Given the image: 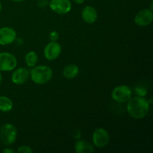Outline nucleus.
Segmentation results:
<instances>
[{
	"mask_svg": "<svg viewBox=\"0 0 153 153\" xmlns=\"http://www.w3.org/2000/svg\"><path fill=\"white\" fill-rule=\"evenodd\" d=\"M25 61L28 67H34L38 61V55L34 51H31L25 55Z\"/></svg>",
	"mask_w": 153,
	"mask_h": 153,
	"instance_id": "nucleus-16",
	"label": "nucleus"
},
{
	"mask_svg": "<svg viewBox=\"0 0 153 153\" xmlns=\"http://www.w3.org/2000/svg\"><path fill=\"white\" fill-rule=\"evenodd\" d=\"M153 21V12L150 9L140 10L134 17V22L139 26H147Z\"/></svg>",
	"mask_w": 153,
	"mask_h": 153,
	"instance_id": "nucleus-9",
	"label": "nucleus"
},
{
	"mask_svg": "<svg viewBox=\"0 0 153 153\" xmlns=\"http://www.w3.org/2000/svg\"><path fill=\"white\" fill-rule=\"evenodd\" d=\"M17 137V130L13 125L6 123L0 128V140L3 144L10 146L13 144Z\"/></svg>",
	"mask_w": 153,
	"mask_h": 153,
	"instance_id": "nucleus-3",
	"label": "nucleus"
},
{
	"mask_svg": "<svg viewBox=\"0 0 153 153\" xmlns=\"http://www.w3.org/2000/svg\"><path fill=\"white\" fill-rule=\"evenodd\" d=\"M82 17L85 22L93 24L97 21L98 14L97 11L92 6H85L82 11Z\"/></svg>",
	"mask_w": 153,
	"mask_h": 153,
	"instance_id": "nucleus-12",
	"label": "nucleus"
},
{
	"mask_svg": "<svg viewBox=\"0 0 153 153\" xmlns=\"http://www.w3.org/2000/svg\"><path fill=\"white\" fill-rule=\"evenodd\" d=\"M111 96L117 102H127L132 97V90L128 85H119L113 90Z\"/></svg>",
	"mask_w": 153,
	"mask_h": 153,
	"instance_id": "nucleus-4",
	"label": "nucleus"
},
{
	"mask_svg": "<svg viewBox=\"0 0 153 153\" xmlns=\"http://www.w3.org/2000/svg\"><path fill=\"white\" fill-rule=\"evenodd\" d=\"M75 151L77 153H92L94 149L91 142L80 140L75 143Z\"/></svg>",
	"mask_w": 153,
	"mask_h": 153,
	"instance_id": "nucleus-13",
	"label": "nucleus"
},
{
	"mask_svg": "<svg viewBox=\"0 0 153 153\" xmlns=\"http://www.w3.org/2000/svg\"><path fill=\"white\" fill-rule=\"evenodd\" d=\"M1 8H2V5H1V1H0V11L1 10Z\"/></svg>",
	"mask_w": 153,
	"mask_h": 153,
	"instance_id": "nucleus-25",
	"label": "nucleus"
},
{
	"mask_svg": "<svg viewBox=\"0 0 153 153\" xmlns=\"http://www.w3.org/2000/svg\"><path fill=\"white\" fill-rule=\"evenodd\" d=\"M30 77V73L26 68H19L13 71L11 75V81L17 85H23Z\"/></svg>",
	"mask_w": 153,
	"mask_h": 153,
	"instance_id": "nucleus-11",
	"label": "nucleus"
},
{
	"mask_svg": "<svg viewBox=\"0 0 153 153\" xmlns=\"http://www.w3.org/2000/svg\"><path fill=\"white\" fill-rule=\"evenodd\" d=\"M30 77L31 80L37 85H43L52 79L53 72L48 66H37L31 70Z\"/></svg>",
	"mask_w": 153,
	"mask_h": 153,
	"instance_id": "nucleus-2",
	"label": "nucleus"
},
{
	"mask_svg": "<svg viewBox=\"0 0 153 153\" xmlns=\"http://www.w3.org/2000/svg\"><path fill=\"white\" fill-rule=\"evenodd\" d=\"M11 1H16V2H19V1H24V0H11Z\"/></svg>",
	"mask_w": 153,
	"mask_h": 153,
	"instance_id": "nucleus-24",
	"label": "nucleus"
},
{
	"mask_svg": "<svg viewBox=\"0 0 153 153\" xmlns=\"http://www.w3.org/2000/svg\"><path fill=\"white\" fill-rule=\"evenodd\" d=\"M18 153H31L33 152V149L27 145H22L18 147L17 149Z\"/></svg>",
	"mask_w": 153,
	"mask_h": 153,
	"instance_id": "nucleus-17",
	"label": "nucleus"
},
{
	"mask_svg": "<svg viewBox=\"0 0 153 153\" xmlns=\"http://www.w3.org/2000/svg\"><path fill=\"white\" fill-rule=\"evenodd\" d=\"M93 142L94 144L98 148H103L107 146L110 140L109 133L103 128H97L93 133Z\"/></svg>",
	"mask_w": 153,
	"mask_h": 153,
	"instance_id": "nucleus-6",
	"label": "nucleus"
},
{
	"mask_svg": "<svg viewBox=\"0 0 153 153\" xmlns=\"http://www.w3.org/2000/svg\"><path fill=\"white\" fill-rule=\"evenodd\" d=\"M16 37V31L10 27H2L0 28V45L6 46L11 44Z\"/></svg>",
	"mask_w": 153,
	"mask_h": 153,
	"instance_id": "nucleus-10",
	"label": "nucleus"
},
{
	"mask_svg": "<svg viewBox=\"0 0 153 153\" xmlns=\"http://www.w3.org/2000/svg\"><path fill=\"white\" fill-rule=\"evenodd\" d=\"M1 82H2V76H1V73H0V85H1Z\"/></svg>",
	"mask_w": 153,
	"mask_h": 153,
	"instance_id": "nucleus-23",
	"label": "nucleus"
},
{
	"mask_svg": "<svg viewBox=\"0 0 153 153\" xmlns=\"http://www.w3.org/2000/svg\"><path fill=\"white\" fill-rule=\"evenodd\" d=\"M49 5L52 10L58 14H66L72 8V4L70 0H51Z\"/></svg>",
	"mask_w": 153,
	"mask_h": 153,
	"instance_id": "nucleus-7",
	"label": "nucleus"
},
{
	"mask_svg": "<svg viewBox=\"0 0 153 153\" xmlns=\"http://www.w3.org/2000/svg\"><path fill=\"white\" fill-rule=\"evenodd\" d=\"M136 93H137V95L139 97H145L146 94V90L145 88H142V87H137V88H134Z\"/></svg>",
	"mask_w": 153,
	"mask_h": 153,
	"instance_id": "nucleus-18",
	"label": "nucleus"
},
{
	"mask_svg": "<svg viewBox=\"0 0 153 153\" xmlns=\"http://www.w3.org/2000/svg\"><path fill=\"white\" fill-rule=\"evenodd\" d=\"M49 39L51 40V41H57L58 40V37H59V34L57 31H53L49 34Z\"/></svg>",
	"mask_w": 153,
	"mask_h": 153,
	"instance_id": "nucleus-19",
	"label": "nucleus"
},
{
	"mask_svg": "<svg viewBox=\"0 0 153 153\" xmlns=\"http://www.w3.org/2000/svg\"><path fill=\"white\" fill-rule=\"evenodd\" d=\"M2 152L4 153H13L14 152V150H13L12 149H10V148H6Z\"/></svg>",
	"mask_w": 153,
	"mask_h": 153,
	"instance_id": "nucleus-21",
	"label": "nucleus"
},
{
	"mask_svg": "<svg viewBox=\"0 0 153 153\" xmlns=\"http://www.w3.org/2000/svg\"><path fill=\"white\" fill-rule=\"evenodd\" d=\"M13 102L10 98L4 96H0V111L8 112L13 108Z\"/></svg>",
	"mask_w": 153,
	"mask_h": 153,
	"instance_id": "nucleus-15",
	"label": "nucleus"
},
{
	"mask_svg": "<svg viewBox=\"0 0 153 153\" xmlns=\"http://www.w3.org/2000/svg\"><path fill=\"white\" fill-rule=\"evenodd\" d=\"M79 68L76 64H68L63 70V75L67 79H73L78 76Z\"/></svg>",
	"mask_w": 153,
	"mask_h": 153,
	"instance_id": "nucleus-14",
	"label": "nucleus"
},
{
	"mask_svg": "<svg viewBox=\"0 0 153 153\" xmlns=\"http://www.w3.org/2000/svg\"><path fill=\"white\" fill-rule=\"evenodd\" d=\"M61 53V46L57 41H51L44 48L43 54L49 61L57 59Z\"/></svg>",
	"mask_w": 153,
	"mask_h": 153,
	"instance_id": "nucleus-8",
	"label": "nucleus"
},
{
	"mask_svg": "<svg viewBox=\"0 0 153 153\" xmlns=\"http://www.w3.org/2000/svg\"><path fill=\"white\" fill-rule=\"evenodd\" d=\"M17 65L16 57L9 52L0 53V71L8 72L14 70Z\"/></svg>",
	"mask_w": 153,
	"mask_h": 153,
	"instance_id": "nucleus-5",
	"label": "nucleus"
},
{
	"mask_svg": "<svg viewBox=\"0 0 153 153\" xmlns=\"http://www.w3.org/2000/svg\"><path fill=\"white\" fill-rule=\"evenodd\" d=\"M127 102V111L134 119H143L149 113L150 104L144 97L137 96L131 98Z\"/></svg>",
	"mask_w": 153,
	"mask_h": 153,
	"instance_id": "nucleus-1",
	"label": "nucleus"
},
{
	"mask_svg": "<svg viewBox=\"0 0 153 153\" xmlns=\"http://www.w3.org/2000/svg\"><path fill=\"white\" fill-rule=\"evenodd\" d=\"M49 1L47 0H39L37 2V5L40 7H45L47 5H49Z\"/></svg>",
	"mask_w": 153,
	"mask_h": 153,
	"instance_id": "nucleus-20",
	"label": "nucleus"
},
{
	"mask_svg": "<svg viewBox=\"0 0 153 153\" xmlns=\"http://www.w3.org/2000/svg\"><path fill=\"white\" fill-rule=\"evenodd\" d=\"M73 1H74L76 4H82V3L85 1V0H73Z\"/></svg>",
	"mask_w": 153,
	"mask_h": 153,
	"instance_id": "nucleus-22",
	"label": "nucleus"
}]
</instances>
